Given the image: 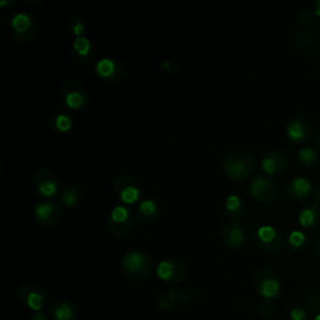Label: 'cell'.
Wrapping results in <instances>:
<instances>
[{"label":"cell","mask_w":320,"mask_h":320,"mask_svg":"<svg viewBox=\"0 0 320 320\" xmlns=\"http://www.w3.org/2000/svg\"><path fill=\"white\" fill-rule=\"evenodd\" d=\"M224 171L233 180H245L255 171L256 160L250 154L243 152H231L224 158Z\"/></svg>","instance_id":"obj_1"},{"label":"cell","mask_w":320,"mask_h":320,"mask_svg":"<svg viewBox=\"0 0 320 320\" xmlns=\"http://www.w3.org/2000/svg\"><path fill=\"white\" fill-rule=\"evenodd\" d=\"M122 269L128 278L144 279L152 272V259L143 251L130 250L123 256Z\"/></svg>","instance_id":"obj_2"},{"label":"cell","mask_w":320,"mask_h":320,"mask_svg":"<svg viewBox=\"0 0 320 320\" xmlns=\"http://www.w3.org/2000/svg\"><path fill=\"white\" fill-rule=\"evenodd\" d=\"M9 26L13 37L19 42H32L37 34V25L33 16L26 12H16L9 18Z\"/></svg>","instance_id":"obj_3"},{"label":"cell","mask_w":320,"mask_h":320,"mask_svg":"<svg viewBox=\"0 0 320 320\" xmlns=\"http://www.w3.org/2000/svg\"><path fill=\"white\" fill-rule=\"evenodd\" d=\"M254 284L259 294L265 299L277 298L280 293V283H279L277 273L272 268H259L254 274Z\"/></svg>","instance_id":"obj_4"},{"label":"cell","mask_w":320,"mask_h":320,"mask_svg":"<svg viewBox=\"0 0 320 320\" xmlns=\"http://www.w3.org/2000/svg\"><path fill=\"white\" fill-rule=\"evenodd\" d=\"M18 298L30 310L39 311L48 303V294L42 285L28 283L18 289Z\"/></svg>","instance_id":"obj_5"},{"label":"cell","mask_w":320,"mask_h":320,"mask_svg":"<svg viewBox=\"0 0 320 320\" xmlns=\"http://www.w3.org/2000/svg\"><path fill=\"white\" fill-rule=\"evenodd\" d=\"M113 190L118 198L125 204H134L140 198L138 182L129 175H118L113 183Z\"/></svg>","instance_id":"obj_6"},{"label":"cell","mask_w":320,"mask_h":320,"mask_svg":"<svg viewBox=\"0 0 320 320\" xmlns=\"http://www.w3.org/2000/svg\"><path fill=\"white\" fill-rule=\"evenodd\" d=\"M188 274V267L184 261L177 258L164 259L157 267L158 278L164 281L178 283L184 280Z\"/></svg>","instance_id":"obj_7"},{"label":"cell","mask_w":320,"mask_h":320,"mask_svg":"<svg viewBox=\"0 0 320 320\" xmlns=\"http://www.w3.org/2000/svg\"><path fill=\"white\" fill-rule=\"evenodd\" d=\"M250 194L260 203H272L278 196L277 183L269 177L259 175L250 183Z\"/></svg>","instance_id":"obj_8"},{"label":"cell","mask_w":320,"mask_h":320,"mask_svg":"<svg viewBox=\"0 0 320 320\" xmlns=\"http://www.w3.org/2000/svg\"><path fill=\"white\" fill-rule=\"evenodd\" d=\"M219 238L226 247L230 249L242 248L247 240L244 228L235 220H229L221 224V226L219 228Z\"/></svg>","instance_id":"obj_9"},{"label":"cell","mask_w":320,"mask_h":320,"mask_svg":"<svg viewBox=\"0 0 320 320\" xmlns=\"http://www.w3.org/2000/svg\"><path fill=\"white\" fill-rule=\"evenodd\" d=\"M33 182H34L35 189L44 198H51L59 190L58 177L51 169L42 168L35 171Z\"/></svg>","instance_id":"obj_10"},{"label":"cell","mask_w":320,"mask_h":320,"mask_svg":"<svg viewBox=\"0 0 320 320\" xmlns=\"http://www.w3.org/2000/svg\"><path fill=\"white\" fill-rule=\"evenodd\" d=\"M62 99L67 108L78 110L81 109L86 103V90L80 83L74 80H69L62 88Z\"/></svg>","instance_id":"obj_11"},{"label":"cell","mask_w":320,"mask_h":320,"mask_svg":"<svg viewBox=\"0 0 320 320\" xmlns=\"http://www.w3.org/2000/svg\"><path fill=\"white\" fill-rule=\"evenodd\" d=\"M98 76L105 83L122 81L125 76V68L120 62L111 58H103L95 65Z\"/></svg>","instance_id":"obj_12"},{"label":"cell","mask_w":320,"mask_h":320,"mask_svg":"<svg viewBox=\"0 0 320 320\" xmlns=\"http://www.w3.org/2000/svg\"><path fill=\"white\" fill-rule=\"evenodd\" d=\"M255 243L265 251H278L283 248L284 238L273 226L263 225L256 230Z\"/></svg>","instance_id":"obj_13"},{"label":"cell","mask_w":320,"mask_h":320,"mask_svg":"<svg viewBox=\"0 0 320 320\" xmlns=\"http://www.w3.org/2000/svg\"><path fill=\"white\" fill-rule=\"evenodd\" d=\"M34 217L39 224L44 226H53L62 219V209L59 204L53 200H44L37 204L34 209Z\"/></svg>","instance_id":"obj_14"},{"label":"cell","mask_w":320,"mask_h":320,"mask_svg":"<svg viewBox=\"0 0 320 320\" xmlns=\"http://www.w3.org/2000/svg\"><path fill=\"white\" fill-rule=\"evenodd\" d=\"M311 124L308 118L295 117L286 125V136L294 143H304L310 138Z\"/></svg>","instance_id":"obj_15"},{"label":"cell","mask_w":320,"mask_h":320,"mask_svg":"<svg viewBox=\"0 0 320 320\" xmlns=\"http://www.w3.org/2000/svg\"><path fill=\"white\" fill-rule=\"evenodd\" d=\"M288 155L283 150H272L261 159V168L268 174L281 173L288 166Z\"/></svg>","instance_id":"obj_16"},{"label":"cell","mask_w":320,"mask_h":320,"mask_svg":"<svg viewBox=\"0 0 320 320\" xmlns=\"http://www.w3.org/2000/svg\"><path fill=\"white\" fill-rule=\"evenodd\" d=\"M311 189H313L311 182L305 177L293 178L286 185V191L295 200H303V199L308 198L309 194L311 193Z\"/></svg>","instance_id":"obj_17"},{"label":"cell","mask_w":320,"mask_h":320,"mask_svg":"<svg viewBox=\"0 0 320 320\" xmlns=\"http://www.w3.org/2000/svg\"><path fill=\"white\" fill-rule=\"evenodd\" d=\"M49 313L54 320H75L76 318L75 306L64 300H56L51 303Z\"/></svg>","instance_id":"obj_18"},{"label":"cell","mask_w":320,"mask_h":320,"mask_svg":"<svg viewBox=\"0 0 320 320\" xmlns=\"http://www.w3.org/2000/svg\"><path fill=\"white\" fill-rule=\"evenodd\" d=\"M70 55L73 60L78 64L86 62L89 56L92 55V43L85 37L75 38L72 44V49H70Z\"/></svg>","instance_id":"obj_19"},{"label":"cell","mask_w":320,"mask_h":320,"mask_svg":"<svg viewBox=\"0 0 320 320\" xmlns=\"http://www.w3.org/2000/svg\"><path fill=\"white\" fill-rule=\"evenodd\" d=\"M316 43V33L314 29L300 30L295 34L294 45L300 53H310Z\"/></svg>","instance_id":"obj_20"},{"label":"cell","mask_w":320,"mask_h":320,"mask_svg":"<svg viewBox=\"0 0 320 320\" xmlns=\"http://www.w3.org/2000/svg\"><path fill=\"white\" fill-rule=\"evenodd\" d=\"M299 223L303 226H315L320 224V205L313 203L299 213Z\"/></svg>","instance_id":"obj_21"},{"label":"cell","mask_w":320,"mask_h":320,"mask_svg":"<svg viewBox=\"0 0 320 320\" xmlns=\"http://www.w3.org/2000/svg\"><path fill=\"white\" fill-rule=\"evenodd\" d=\"M225 213L230 219H238L245 213V203L240 196L229 195L225 200Z\"/></svg>","instance_id":"obj_22"},{"label":"cell","mask_w":320,"mask_h":320,"mask_svg":"<svg viewBox=\"0 0 320 320\" xmlns=\"http://www.w3.org/2000/svg\"><path fill=\"white\" fill-rule=\"evenodd\" d=\"M51 127L58 133H68L73 127L70 114L65 110H58L51 118Z\"/></svg>","instance_id":"obj_23"},{"label":"cell","mask_w":320,"mask_h":320,"mask_svg":"<svg viewBox=\"0 0 320 320\" xmlns=\"http://www.w3.org/2000/svg\"><path fill=\"white\" fill-rule=\"evenodd\" d=\"M158 215V205L152 199H144L138 207V217L143 221L153 220Z\"/></svg>","instance_id":"obj_24"},{"label":"cell","mask_w":320,"mask_h":320,"mask_svg":"<svg viewBox=\"0 0 320 320\" xmlns=\"http://www.w3.org/2000/svg\"><path fill=\"white\" fill-rule=\"evenodd\" d=\"M60 196H62V201L65 207H74L80 200V189L75 185H67V187L63 188Z\"/></svg>","instance_id":"obj_25"},{"label":"cell","mask_w":320,"mask_h":320,"mask_svg":"<svg viewBox=\"0 0 320 320\" xmlns=\"http://www.w3.org/2000/svg\"><path fill=\"white\" fill-rule=\"evenodd\" d=\"M289 248L294 251H300L308 247L309 244V235L300 230H294L289 234L288 237Z\"/></svg>","instance_id":"obj_26"},{"label":"cell","mask_w":320,"mask_h":320,"mask_svg":"<svg viewBox=\"0 0 320 320\" xmlns=\"http://www.w3.org/2000/svg\"><path fill=\"white\" fill-rule=\"evenodd\" d=\"M131 226H133V219L129 221H125V223H114L111 220L108 221L109 231L117 238L125 237L131 230Z\"/></svg>","instance_id":"obj_27"},{"label":"cell","mask_w":320,"mask_h":320,"mask_svg":"<svg viewBox=\"0 0 320 320\" xmlns=\"http://www.w3.org/2000/svg\"><path fill=\"white\" fill-rule=\"evenodd\" d=\"M298 159L304 165H314L318 161V152L314 148H303L298 153Z\"/></svg>","instance_id":"obj_28"},{"label":"cell","mask_w":320,"mask_h":320,"mask_svg":"<svg viewBox=\"0 0 320 320\" xmlns=\"http://www.w3.org/2000/svg\"><path fill=\"white\" fill-rule=\"evenodd\" d=\"M131 219H133V217H131V213L129 210L125 207L118 205V207L111 210L109 220L114 221V223H125V221H129Z\"/></svg>","instance_id":"obj_29"},{"label":"cell","mask_w":320,"mask_h":320,"mask_svg":"<svg viewBox=\"0 0 320 320\" xmlns=\"http://www.w3.org/2000/svg\"><path fill=\"white\" fill-rule=\"evenodd\" d=\"M258 313L260 314L261 318L264 319H272L277 313V306L270 299H265L259 304Z\"/></svg>","instance_id":"obj_30"},{"label":"cell","mask_w":320,"mask_h":320,"mask_svg":"<svg viewBox=\"0 0 320 320\" xmlns=\"http://www.w3.org/2000/svg\"><path fill=\"white\" fill-rule=\"evenodd\" d=\"M69 28L76 38L84 37V33H85L86 29L85 20L81 16H74L72 20L69 21Z\"/></svg>","instance_id":"obj_31"},{"label":"cell","mask_w":320,"mask_h":320,"mask_svg":"<svg viewBox=\"0 0 320 320\" xmlns=\"http://www.w3.org/2000/svg\"><path fill=\"white\" fill-rule=\"evenodd\" d=\"M314 15H315V13H314L313 10L302 9L295 14V20H297L299 24H302V25H305V24H309L311 20H313Z\"/></svg>","instance_id":"obj_32"},{"label":"cell","mask_w":320,"mask_h":320,"mask_svg":"<svg viewBox=\"0 0 320 320\" xmlns=\"http://www.w3.org/2000/svg\"><path fill=\"white\" fill-rule=\"evenodd\" d=\"M290 318L292 320H308V313L302 308H293Z\"/></svg>","instance_id":"obj_33"},{"label":"cell","mask_w":320,"mask_h":320,"mask_svg":"<svg viewBox=\"0 0 320 320\" xmlns=\"http://www.w3.org/2000/svg\"><path fill=\"white\" fill-rule=\"evenodd\" d=\"M306 308H308V310H310V311L320 310V299L319 298L311 295V297L308 299V302H306Z\"/></svg>","instance_id":"obj_34"},{"label":"cell","mask_w":320,"mask_h":320,"mask_svg":"<svg viewBox=\"0 0 320 320\" xmlns=\"http://www.w3.org/2000/svg\"><path fill=\"white\" fill-rule=\"evenodd\" d=\"M32 320H49V319H48V316L45 315V314L38 313V314H35V315H33Z\"/></svg>","instance_id":"obj_35"},{"label":"cell","mask_w":320,"mask_h":320,"mask_svg":"<svg viewBox=\"0 0 320 320\" xmlns=\"http://www.w3.org/2000/svg\"><path fill=\"white\" fill-rule=\"evenodd\" d=\"M315 146L320 150V129L318 130V133H316L315 135Z\"/></svg>","instance_id":"obj_36"},{"label":"cell","mask_w":320,"mask_h":320,"mask_svg":"<svg viewBox=\"0 0 320 320\" xmlns=\"http://www.w3.org/2000/svg\"><path fill=\"white\" fill-rule=\"evenodd\" d=\"M314 13H315L316 15H320V0L315 4V10H314Z\"/></svg>","instance_id":"obj_37"},{"label":"cell","mask_w":320,"mask_h":320,"mask_svg":"<svg viewBox=\"0 0 320 320\" xmlns=\"http://www.w3.org/2000/svg\"><path fill=\"white\" fill-rule=\"evenodd\" d=\"M315 198L318 200V203H320V185L315 189Z\"/></svg>","instance_id":"obj_38"},{"label":"cell","mask_w":320,"mask_h":320,"mask_svg":"<svg viewBox=\"0 0 320 320\" xmlns=\"http://www.w3.org/2000/svg\"><path fill=\"white\" fill-rule=\"evenodd\" d=\"M315 251H316V254H318V256H319V259H320V240H318V243H316Z\"/></svg>","instance_id":"obj_39"},{"label":"cell","mask_w":320,"mask_h":320,"mask_svg":"<svg viewBox=\"0 0 320 320\" xmlns=\"http://www.w3.org/2000/svg\"><path fill=\"white\" fill-rule=\"evenodd\" d=\"M315 320H320V314H319V315H316V318H315Z\"/></svg>","instance_id":"obj_40"}]
</instances>
